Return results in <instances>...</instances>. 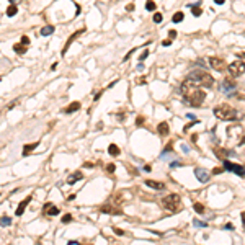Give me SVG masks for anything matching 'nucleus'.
Here are the masks:
<instances>
[{
    "label": "nucleus",
    "instance_id": "5",
    "mask_svg": "<svg viewBox=\"0 0 245 245\" xmlns=\"http://www.w3.org/2000/svg\"><path fill=\"white\" fill-rule=\"evenodd\" d=\"M227 136L234 139V144L235 145H240L245 142V136H244V131L240 126H229L227 128Z\"/></svg>",
    "mask_w": 245,
    "mask_h": 245
},
{
    "label": "nucleus",
    "instance_id": "52",
    "mask_svg": "<svg viewBox=\"0 0 245 245\" xmlns=\"http://www.w3.org/2000/svg\"><path fill=\"white\" fill-rule=\"evenodd\" d=\"M12 3H16V2H20V0H10Z\"/></svg>",
    "mask_w": 245,
    "mask_h": 245
},
{
    "label": "nucleus",
    "instance_id": "10",
    "mask_svg": "<svg viewBox=\"0 0 245 245\" xmlns=\"http://www.w3.org/2000/svg\"><path fill=\"white\" fill-rule=\"evenodd\" d=\"M100 212H106V214H121L123 211H121V208H115V204H103L100 208Z\"/></svg>",
    "mask_w": 245,
    "mask_h": 245
},
{
    "label": "nucleus",
    "instance_id": "28",
    "mask_svg": "<svg viewBox=\"0 0 245 245\" xmlns=\"http://www.w3.org/2000/svg\"><path fill=\"white\" fill-rule=\"evenodd\" d=\"M162 18H164V16H162V13H159V12H155V13H154V18H152V21L159 25V23H162Z\"/></svg>",
    "mask_w": 245,
    "mask_h": 245
},
{
    "label": "nucleus",
    "instance_id": "38",
    "mask_svg": "<svg viewBox=\"0 0 245 245\" xmlns=\"http://www.w3.org/2000/svg\"><path fill=\"white\" fill-rule=\"evenodd\" d=\"M142 123H144V118H142V116H139V118L136 119V124H137V126H140Z\"/></svg>",
    "mask_w": 245,
    "mask_h": 245
},
{
    "label": "nucleus",
    "instance_id": "31",
    "mask_svg": "<svg viewBox=\"0 0 245 245\" xmlns=\"http://www.w3.org/2000/svg\"><path fill=\"white\" fill-rule=\"evenodd\" d=\"M216 152V155H219V157H222V155H230L232 152H227V150H222V149H217V150H214Z\"/></svg>",
    "mask_w": 245,
    "mask_h": 245
},
{
    "label": "nucleus",
    "instance_id": "13",
    "mask_svg": "<svg viewBox=\"0 0 245 245\" xmlns=\"http://www.w3.org/2000/svg\"><path fill=\"white\" fill-rule=\"evenodd\" d=\"M30 201H31V196H26L25 200H23V201L20 203V206L16 208L15 214H16V216H21V214H23V212H25V209H26V206H28V203H30Z\"/></svg>",
    "mask_w": 245,
    "mask_h": 245
},
{
    "label": "nucleus",
    "instance_id": "27",
    "mask_svg": "<svg viewBox=\"0 0 245 245\" xmlns=\"http://www.w3.org/2000/svg\"><path fill=\"white\" fill-rule=\"evenodd\" d=\"M193 208H195V211L198 212V214H203V212H204V206L201 204V203H195Z\"/></svg>",
    "mask_w": 245,
    "mask_h": 245
},
{
    "label": "nucleus",
    "instance_id": "20",
    "mask_svg": "<svg viewBox=\"0 0 245 245\" xmlns=\"http://www.w3.org/2000/svg\"><path fill=\"white\" fill-rule=\"evenodd\" d=\"M26 49H28V44H23V43H21V44L18 43V44L13 46V51H15L16 54H25Z\"/></svg>",
    "mask_w": 245,
    "mask_h": 245
},
{
    "label": "nucleus",
    "instance_id": "44",
    "mask_svg": "<svg viewBox=\"0 0 245 245\" xmlns=\"http://www.w3.org/2000/svg\"><path fill=\"white\" fill-rule=\"evenodd\" d=\"M134 10V5H132V3H129V5L126 7V12H132Z\"/></svg>",
    "mask_w": 245,
    "mask_h": 245
},
{
    "label": "nucleus",
    "instance_id": "49",
    "mask_svg": "<svg viewBox=\"0 0 245 245\" xmlns=\"http://www.w3.org/2000/svg\"><path fill=\"white\" fill-rule=\"evenodd\" d=\"M69 245H79V242L77 240H69Z\"/></svg>",
    "mask_w": 245,
    "mask_h": 245
},
{
    "label": "nucleus",
    "instance_id": "25",
    "mask_svg": "<svg viewBox=\"0 0 245 245\" xmlns=\"http://www.w3.org/2000/svg\"><path fill=\"white\" fill-rule=\"evenodd\" d=\"M191 13H193L195 16H201L203 15V8H200L198 5H193L191 7Z\"/></svg>",
    "mask_w": 245,
    "mask_h": 245
},
{
    "label": "nucleus",
    "instance_id": "35",
    "mask_svg": "<svg viewBox=\"0 0 245 245\" xmlns=\"http://www.w3.org/2000/svg\"><path fill=\"white\" fill-rule=\"evenodd\" d=\"M176 35H178V33H176L175 30H170V31H168V38H170V39H175Z\"/></svg>",
    "mask_w": 245,
    "mask_h": 245
},
{
    "label": "nucleus",
    "instance_id": "16",
    "mask_svg": "<svg viewBox=\"0 0 245 245\" xmlns=\"http://www.w3.org/2000/svg\"><path fill=\"white\" fill-rule=\"evenodd\" d=\"M82 178H83L82 172H74V173H72L69 178H67V183H69V185H74V183H77V181L82 180Z\"/></svg>",
    "mask_w": 245,
    "mask_h": 245
},
{
    "label": "nucleus",
    "instance_id": "34",
    "mask_svg": "<svg viewBox=\"0 0 245 245\" xmlns=\"http://www.w3.org/2000/svg\"><path fill=\"white\" fill-rule=\"evenodd\" d=\"M147 56H149V49H144V51H142V54H140V57H139V60H140V62H142V60H145V57H147Z\"/></svg>",
    "mask_w": 245,
    "mask_h": 245
},
{
    "label": "nucleus",
    "instance_id": "7",
    "mask_svg": "<svg viewBox=\"0 0 245 245\" xmlns=\"http://www.w3.org/2000/svg\"><path fill=\"white\" fill-rule=\"evenodd\" d=\"M227 70H229L230 74L234 75V77H237V75H242V74L245 72V62H242V60H234L232 64H229Z\"/></svg>",
    "mask_w": 245,
    "mask_h": 245
},
{
    "label": "nucleus",
    "instance_id": "1",
    "mask_svg": "<svg viewBox=\"0 0 245 245\" xmlns=\"http://www.w3.org/2000/svg\"><path fill=\"white\" fill-rule=\"evenodd\" d=\"M180 92H181V95H183L185 103L190 105V106H201L203 101H204V98H206L204 90H203L196 82H193V80H190V79H186L185 82L181 83Z\"/></svg>",
    "mask_w": 245,
    "mask_h": 245
},
{
    "label": "nucleus",
    "instance_id": "40",
    "mask_svg": "<svg viewBox=\"0 0 245 245\" xmlns=\"http://www.w3.org/2000/svg\"><path fill=\"white\" fill-rule=\"evenodd\" d=\"M134 51H136V49H131V51H129V52H128V54H126V56H124V60H128V59H129V57H131V56H132V52H134Z\"/></svg>",
    "mask_w": 245,
    "mask_h": 245
},
{
    "label": "nucleus",
    "instance_id": "48",
    "mask_svg": "<svg viewBox=\"0 0 245 245\" xmlns=\"http://www.w3.org/2000/svg\"><path fill=\"white\" fill-rule=\"evenodd\" d=\"M150 170H152V167L150 165H144V172H150Z\"/></svg>",
    "mask_w": 245,
    "mask_h": 245
},
{
    "label": "nucleus",
    "instance_id": "15",
    "mask_svg": "<svg viewBox=\"0 0 245 245\" xmlns=\"http://www.w3.org/2000/svg\"><path fill=\"white\" fill-rule=\"evenodd\" d=\"M157 132H159L160 136H164V137H165V136H168V132H170L168 123H165V121H164V123H160V124L157 126Z\"/></svg>",
    "mask_w": 245,
    "mask_h": 245
},
{
    "label": "nucleus",
    "instance_id": "14",
    "mask_svg": "<svg viewBox=\"0 0 245 245\" xmlns=\"http://www.w3.org/2000/svg\"><path fill=\"white\" fill-rule=\"evenodd\" d=\"M147 186H150V188H154V190L160 191V190H165V183H160V181H154V180H145L144 181Z\"/></svg>",
    "mask_w": 245,
    "mask_h": 245
},
{
    "label": "nucleus",
    "instance_id": "2",
    "mask_svg": "<svg viewBox=\"0 0 245 245\" xmlns=\"http://www.w3.org/2000/svg\"><path fill=\"white\" fill-rule=\"evenodd\" d=\"M212 113H214V116L217 118V119H221V121H235L237 118H239L237 110L232 108L230 105H227V103L217 105L214 110H212Z\"/></svg>",
    "mask_w": 245,
    "mask_h": 245
},
{
    "label": "nucleus",
    "instance_id": "43",
    "mask_svg": "<svg viewBox=\"0 0 245 245\" xmlns=\"http://www.w3.org/2000/svg\"><path fill=\"white\" fill-rule=\"evenodd\" d=\"M240 217H242V225H244V229H245V211L240 214Z\"/></svg>",
    "mask_w": 245,
    "mask_h": 245
},
{
    "label": "nucleus",
    "instance_id": "29",
    "mask_svg": "<svg viewBox=\"0 0 245 245\" xmlns=\"http://www.w3.org/2000/svg\"><path fill=\"white\" fill-rule=\"evenodd\" d=\"M12 224V219L8 217V216H2V225L5 227V225H10Z\"/></svg>",
    "mask_w": 245,
    "mask_h": 245
},
{
    "label": "nucleus",
    "instance_id": "46",
    "mask_svg": "<svg viewBox=\"0 0 245 245\" xmlns=\"http://www.w3.org/2000/svg\"><path fill=\"white\" fill-rule=\"evenodd\" d=\"M222 170H225V168H214V170H212V173L216 175V173H221Z\"/></svg>",
    "mask_w": 245,
    "mask_h": 245
},
{
    "label": "nucleus",
    "instance_id": "37",
    "mask_svg": "<svg viewBox=\"0 0 245 245\" xmlns=\"http://www.w3.org/2000/svg\"><path fill=\"white\" fill-rule=\"evenodd\" d=\"M113 230H115V234H116V235H123V234H124V230L118 229V227H115V229H113Z\"/></svg>",
    "mask_w": 245,
    "mask_h": 245
},
{
    "label": "nucleus",
    "instance_id": "50",
    "mask_svg": "<svg viewBox=\"0 0 245 245\" xmlns=\"http://www.w3.org/2000/svg\"><path fill=\"white\" fill-rule=\"evenodd\" d=\"M144 69V64H142V62H139V65H137V70H142Z\"/></svg>",
    "mask_w": 245,
    "mask_h": 245
},
{
    "label": "nucleus",
    "instance_id": "45",
    "mask_svg": "<svg viewBox=\"0 0 245 245\" xmlns=\"http://www.w3.org/2000/svg\"><path fill=\"white\" fill-rule=\"evenodd\" d=\"M181 149H183V152H190V149H188V145L186 144H181Z\"/></svg>",
    "mask_w": 245,
    "mask_h": 245
},
{
    "label": "nucleus",
    "instance_id": "39",
    "mask_svg": "<svg viewBox=\"0 0 245 245\" xmlns=\"http://www.w3.org/2000/svg\"><path fill=\"white\" fill-rule=\"evenodd\" d=\"M175 167H181V164H180V162H172L170 168H175Z\"/></svg>",
    "mask_w": 245,
    "mask_h": 245
},
{
    "label": "nucleus",
    "instance_id": "23",
    "mask_svg": "<svg viewBox=\"0 0 245 245\" xmlns=\"http://www.w3.org/2000/svg\"><path fill=\"white\" fill-rule=\"evenodd\" d=\"M183 18H185V13H183V12H176L175 15L172 16V21H173V23H181Z\"/></svg>",
    "mask_w": 245,
    "mask_h": 245
},
{
    "label": "nucleus",
    "instance_id": "51",
    "mask_svg": "<svg viewBox=\"0 0 245 245\" xmlns=\"http://www.w3.org/2000/svg\"><path fill=\"white\" fill-rule=\"evenodd\" d=\"M216 3H217V5H222V3H224V0H214Z\"/></svg>",
    "mask_w": 245,
    "mask_h": 245
},
{
    "label": "nucleus",
    "instance_id": "4",
    "mask_svg": "<svg viewBox=\"0 0 245 245\" xmlns=\"http://www.w3.org/2000/svg\"><path fill=\"white\" fill-rule=\"evenodd\" d=\"M162 206H164V209L170 211V212H178L181 211V200L178 195H168L165 196L164 200H162Z\"/></svg>",
    "mask_w": 245,
    "mask_h": 245
},
{
    "label": "nucleus",
    "instance_id": "24",
    "mask_svg": "<svg viewBox=\"0 0 245 245\" xmlns=\"http://www.w3.org/2000/svg\"><path fill=\"white\" fill-rule=\"evenodd\" d=\"M16 13H18V8H16L15 3H12V5L7 8V16H15Z\"/></svg>",
    "mask_w": 245,
    "mask_h": 245
},
{
    "label": "nucleus",
    "instance_id": "11",
    "mask_svg": "<svg viewBox=\"0 0 245 245\" xmlns=\"http://www.w3.org/2000/svg\"><path fill=\"white\" fill-rule=\"evenodd\" d=\"M195 175H196V178H198V181H201V183H208L209 181V173L206 170H203V168H195Z\"/></svg>",
    "mask_w": 245,
    "mask_h": 245
},
{
    "label": "nucleus",
    "instance_id": "19",
    "mask_svg": "<svg viewBox=\"0 0 245 245\" xmlns=\"http://www.w3.org/2000/svg\"><path fill=\"white\" fill-rule=\"evenodd\" d=\"M38 144H39V142H33V144H26L25 147H23V155H30L31 152H33V150L36 149V147H38Z\"/></svg>",
    "mask_w": 245,
    "mask_h": 245
},
{
    "label": "nucleus",
    "instance_id": "42",
    "mask_svg": "<svg viewBox=\"0 0 245 245\" xmlns=\"http://www.w3.org/2000/svg\"><path fill=\"white\" fill-rule=\"evenodd\" d=\"M172 44V39H165V41H162V46H170Z\"/></svg>",
    "mask_w": 245,
    "mask_h": 245
},
{
    "label": "nucleus",
    "instance_id": "22",
    "mask_svg": "<svg viewBox=\"0 0 245 245\" xmlns=\"http://www.w3.org/2000/svg\"><path fill=\"white\" fill-rule=\"evenodd\" d=\"M108 154L113 155V157L119 155V147H118L116 144H110V147H108Z\"/></svg>",
    "mask_w": 245,
    "mask_h": 245
},
{
    "label": "nucleus",
    "instance_id": "36",
    "mask_svg": "<svg viewBox=\"0 0 245 245\" xmlns=\"http://www.w3.org/2000/svg\"><path fill=\"white\" fill-rule=\"evenodd\" d=\"M21 43L23 44H30V38L28 36H21Z\"/></svg>",
    "mask_w": 245,
    "mask_h": 245
},
{
    "label": "nucleus",
    "instance_id": "47",
    "mask_svg": "<svg viewBox=\"0 0 245 245\" xmlns=\"http://www.w3.org/2000/svg\"><path fill=\"white\" fill-rule=\"evenodd\" d=\"M83 167H87V168H92V167H93V164H90V162H85V164H83Z\"/></svg>",
    "mask_w": 245,
    "mask_h": 245
},
{
    "label": "nucleus",
    "instance_id": "18",
    "mask_svg": "<svg viewBox=\"0 0 245 245\" xmlns=\"http://www.w3.org/2000/svg\"><path fill=\"white\" fill-rule=\"evenodd\" d=\"M235 85H237V83H235L234 80H229V79H225L224 82H222V90H234L235 88Z\"/></svg>",
    "mask_w": 245,
    "mask_h": 245
},
{
    "label": "nucleus",
    "instance_id": "17",
    "mask_svg": "<svg viewBox=\"0 0 245 245\" xmlns=\"http://www.w3.org/2000/svg\"><path fill=\"white\" fill-rule=\"evenodd\" d=\"M80 110V103L79 101H74V103H70L67 108L64 110V113L65 115H72V113H75V111H79Z\"/></svg>",
    "mask_w": 245,
    "mask_h": 245
},
{
    "label": "nucleus",
    "instance_id": "6",
    "mask_svg": "<svg viewBox=\"0 0 245 245\" xmlns=\"http://www.w3.org/2000/svg\"><path fill=\"white\" fill-rule=\"evenodd\" d=\"M222 164H224V168H225L227 172H234L235 175L242 176V178L245 176V168H244L242 165H239V164H232V162H229L227 159L222 160Z\"/></svg>",
    "mask_w": 245,
    "mask_h": 245
},
{
    "label": "nucleus",
    "instance_id": "33",
    "mask_svg": "<svg viewBox=\"0 0 245 245\" xmlns=\"http://www.w3.org/2000/svg\"><path fill=\"white\" fill-rule=\"evenodd\" d=\"M62 222H64V224H69V222H72V216H70V214H64V217H62Z\"/></svg>",
    "mask_w": 245,
    "mask_h": 245
},
{
    "label": "nucleus",
    "instance_id": "9",
    "mask_svg": "<svg viewBox=\"0 0 245 245\" xmlns=\"http://www.w3.org/2000/svg\"><path fill=\"white\" fill-rule=\"evenodd\" d=\"M83 31H85V28H82V30H79V31H75L74 35L70 36L69 39L65 41V46H64V49H62V56L65 54V52H67V51H69V48H70V44H72V43H74L75 39H77V38H79L80 35H82V33H83Z\"/></svg>",
    "mask_w": 245,
    "mask_h": 245
},
{
    "label": "nucleus",
    "instance_id": "21",
    "mask_svg": "<svg viewBox=\"0 0 245 245\" xmlns=\"http://www.w3.org/2000/svg\"><path fill=\"white\" fill-rule=\"evenodd\" d=\"M54 30H56V28L52 25H46L44 28L41 30V36H51L52 33H54Z\"/></svg>",
    "mask_w": 245,
    "mask_h": 245
},
{
    "label": "nucleus",
    "instance_id": "3",
    "mask_svg": "<svg viewBox=\"0 0 245 245\" xmlns=\"http://www.w3.org/2000/svg\"><path fill=\"white\" fill-rule=\"evenodd\" d=\"M186 79L193 80V82H196L200 87H206V88H212V85H214V79H212V75L208 74L206 70H193V72L188 74Z\"/></svg>",
    "mask_w": 245,
    "mask_h": 245
},
{
    "label": "nucleus",
    "instance_id": "41",
    "mask_svg": "<svg viewBox=\"0 0 245 245\" xmlns=\"http://www.w3.org/2000/svg\"><path fill=\"white\" fill-rule=\"evenodd\" d=\"M224 227H225L227 230H232V229H234V224H230V222H227V224H225Z\"/></svg>",
    "mask_w": 245,
    "mask_h": 245
},
{
    "label": "nucleus",
    "instance_id": "26",
    "mask_svg": "<svg viewBox=\"0 0 245 245\" xmlns=\"http://www.w3.org/2000/svg\"><path fill=\"white\" fill-rule=\"evenodd\" d=\"M145 10H149V12L155 10V2L154 0H147V2H145Z\"/></svg>",
    "mask_w": 245,
    "mask_h": 245
},
{
    "label": "nucleus",
    "instance_id": "30",
    "mask_svg": "<svg viewBox=\"0 0 245 245\" xmlns=\"http://www.w3.org/2000/svg\"><path fill=\"white\" fill-rule=\"evenodd\" d=\"M193 224H195V227H208V224H206V222H203V221H198V219L193 221Z\"/></svg>",
    "mask_w": 245,
    "mask_h": 245
},
{
    "label": "nucleus",
    "instance_id": "32",
    "mask_svg": "<svg viewBox=\"0 0 245 245\" xmlns=\"http://www.w3.org/2000/svg\"><path fill=\"white\" fill-rule=\"evenodd\" d=\"M115 170H116V165H115V164H108V165H106V172H108V173H113Z\"/></svg>",
    "mask_w": 245,
    "mask_h": 245
},
{
    "label": "nucleus",
    "instance_id": "8",
    "mask_svg": "<svg viewBox=\"0 0 245 245\" xmlns=\"http://www.w3.org/2000/svg\"><path fill=\"white\" fill-rule=\"evenodd\" d=\"M209 65L212 67V69L219 70V72L227 70V67H229V65H225V62L222 59H219V57H211V59H209Z\"/></svg>",
    "mask_w": 245,
    "mask_h": 245
},
{
    "label": "nucleus",
    "instance_id": "12",
    "mask_svg": "<svg viewBox=\"0 0 245 245\" xmlns=\"http://www.w3.org/2000/svg\"><path fill=\"white\" fill-rule=\"evenodd\" d=\"M44 212H46V216H57L59 214V208L54 206L52 203H48L44 206Z\"/></svg>",
    "mask_w": 245,
    "mask_h": 245
}]
</instances>
